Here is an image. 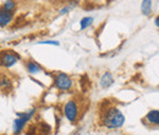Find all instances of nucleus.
<instances>
[{
    "label": "nucleus",
    "instance_id": "nucleus-4",
    "mask_svg": "<svg viewBox=\"0 0 159 135\" xmlns=\"http://www.w3.org/2000/svg\"><path fill=\"white\" fill-rule=\"evenodd\" d=\"M80 107L76 102V99H70L65 103L64 106V114L66 117V119L71 123H75L79 119Z\"/></svg>",
    "mask_w": 159,
    "mask_h": 135
},
{
    "label": "nucleus",
    "instance_id": "nucleus-7",
    "mask_svg": "<svg viewBox=\"0 0 159 135\" xmlns=\"http://www.w3.org/2000/svg\"><path fill=\"white\" fill-rule=\"evenodd\" d=\"M25 66H26L27 73L31 74V75H36V74H39V73L43 71V68L40 66L37 61H34L33 59H28V60H26Z\"/></svg>",
    "mask_w": 159,
    "mask_h": 135
},
{
    "label": "nucleus",
    "instance_id": "nucleus-8",
    "mask_svg": "<svg viewBox=\"0 0 159 135\" xmlns=\"http://www.w3.org/2000/svg\"><path fill=\"white\" fill-rule=\"evenodd\" d=\"M113 84H114V77H113V74H111L110 71H105V73L100 76L99 85L102 89H109Z\"/></svg>",
    "mask_w": 159,
    "mask_h": 135
},
{
    "label": "nucleus",
    "instance_id": "nucleus-15",
    "mask_svg": "<svg viewBox=\"0 0 159 135\" xmlns=\"http://www.w3.org/2000/svg\"><path fill=\"white\" fill-rule=\"evenodd\" d=\"M26 135H38L37 134V128H36L34 125H31V127L27 129Z\"/></svg>",
    "mask_w": 159,
    "mask_h": 135
},
{
    "label": "nucleus",
    "instance_id": "nucleus-13",
    "mask_svg": "<svg viewBox=\"0 0 159 135\" xmlns=\"http://www.w3.org/2000/svg\"><path fill=\"white\" fill-rule=\"evenodd\" d=\"M93 21H94V19H93L92 16H86V17H82V19H81V21H80V28H81V31H84V30L89 28V27L92 26Z\"/></svg>",
    "mask_w": 159,
    "mask_h": 135
},
{
    "label": "nucleus",
    "instance_id": "nucleus-16",
    "mask_svg": "<svg viewBox=\"0 0 159 135\" xmlns=\"http://www.w3.org/2000/svg\"><path fill=\"white\" fill-rule=\"evenodd\" d=\"M154 23H156V26H157V27L159 28V15L157 16V17H156V19H154Z\"/></svg>",
    "mask_w": 159,
    "mask_h": 135
},
{
    "label": "nucleus",
    "instance_id": "nucleus-11",
    "mask_svg": "<svg viewBox=\"0 0 159 135\" xmlns=\"http://www.w3.org/2000/svg\"><path fill=\"white\" fill-rule=\"evenodd\" d=\"M152 6H153V1L152 0H142V2H141V12L144 16H149L152 14Z\"/></svg>",
    "mask_w": 159,
    "mask_h": 135
},
{
    "label": "nucleus",
    "instance_id": "nucleus-2",
    "mask_svg": "<svg viewBox=\"0 0 159 135\" xmlns=\"http://www.w3.org/2000/svg\"><path fill=\"white\" fill-rule=\"evenodd\" d=\"M36 108H32L31 111H28V112H22V113H16V118L14 119V129H12V133L14 135H20L23 130H25V128H26V125H27V123L33 118V116L36 114Z\"/></svg>",
    "mask_w": 159,
    "mask_h": 135
},
{
    "label": "nucleus",
    "instance_id": "nucleus-6",
    "mask_svg": "<svg viewBox=\"0 0 159 135\" xmlns=\"http://www.w3.org/2000/svg\"><path fill=\"white\" fill-rule=\"evenodd\" d=\"M14 16H15V12L6 11V10H4V9L0 7V27L1 28H5L10 23H12Z\"/></svg>",
    "mask_w": 159,
    "mask_h": 135
},
{
    "label": "nucleus",
    "instance_id": "nucleus-9",
    "mask_svg": "<svg viewBox=\"0 0 159 135\" xmlns=\"http://www.w3.org/2000/svg\"><path fill=\"white\" fill-rule=\"evenodd\" d=\"M0 89L2 92L5 94H9L14 89V85H12V81L5 75H0Z\"/></svg>",
    "mask_w": 159,
    "mask_h": 135
},
{
    "label": "nucleus",
    "instance_id": "nucleus-10",
    "mask_svg": "<svg viewBox=\"0 0 159 135\" xmlns=\"http://www.w3.org/2000/svg\"><path fill=\"white\" fill-rule=\"evenodd\" d=\"M144 119L151 125H159V111H157V109L149 111Z\"/></svg>",
    "mask_w": 159,
    "mask_h": 135
},
{
    "label": "nucleus",
    "instance_id": "nucleus-14",
    "mask_svg": "<svg viewBox=\"0 0 159 135\" xmlns=\"http://www.w3.org/2000/svg\"><path fill=\"white\" fill-rule=\"evenodd\" d=\"M38 44H45V46H60L58 41H39Z\"/></svg>",
    "mask_w": 159,
    "mask_h": 135
},
{
    "label": "nucleus",
    "instance_id": "nucleus-12",
    "mask_svg": "<svg viewBox=\"0 0 159 135\" xmlns=\"http://www.w3.org/2000/svg\"><path fill=\"white\" fill-rule=\"evenodd\" d=\"M0 7L4 9V10H6V11L15 12V10L17 7V2H16V0H4V2L1 4Z\"/></svg>",
    "mask_w": 159,
    "mask_h": 135
},
{
    "label": "nucleus",
    "instance_id": "nucleus-1",
    "mask_svg": "<svg viewBox=\"0 0 159 135\" xmlns=\"http://www.w3.org/2000/svg\"><path fill=\"white\" fill-rule=\"evenodd\" d=\"M102 125L107 129H119L125 123V116L115 106H109L103 109L100 116Z\"/></svg>",
    "mask_w": 159,
    "mask_h": 135
},
{
    "label": "nucleus",
    "instance_id": "nucleus-5",
    "mask_svg": "<svg viewBox=\"0 0 159 135\" xmlns=\"http://www.w3.org/2000/svg\"><path fill=\"white\" fill-rule=\"evenodd\" d=\"M20 60V54H17L16 52L10 51V52H6V53L1 54V57H0V66H2V68H12Z\"/></svg>",
    "mask_w": 159,
    "mask_h": 135
},
{
    "label": "nucleus",
    "instance_id": "nucleus-3",
    "mask_svg": "<svg viewBox=\"0 0 159 135\" xmlns=\"http://www.w3.org/2000/svg\"><path fill=\"white\" fill-rule=\"evenodd\" d=\"M54 80V86L60 90V91H69L72 89L74 86V81L72 79L65 73H58L55 74V76L53 77Z\"/></svg>",
    "mask_w": 159,
    "mask_h": 135
}]
</instances>
